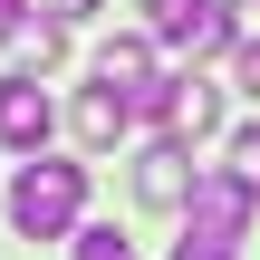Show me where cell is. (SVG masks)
<instances>
[{
  "instance_id": "cell-13",
  "label": "cell",
  "mask_w": 260,
  "mask_h": 260,
  "mask_svg": "<svg viewBox=\"0 0 260 260\" xmlns=\"http://www.w3.org/2000/svg\"><path fill=\"white\" fill-rule=\"evenodd\" d=\"M48 10H58V19H87V10H96V0H48Z\"/></svg>"
},
{
  "instance_id": "cell-2",
  "label": "cell",
  "mask_w": 260,
  "mask_h": 260,
  "mask_svg": "<svg viewBox=\"0 0 260 260\" xmlns=\"http://www.w3.org/2000/svg\"><path fill=\"white\" fill-rule=\"evenodd\" d=\"M135 116H154L164 135H212L222 125V87H203V77H145Z\"/></svg>"
},
{
  "instance_id": "cell-11",
  "label": "cell",
  "mask_w": 260,
  "mask_h": 260,
  "mask_svg": "<svg viewBox=\"0 0 260 260\" xmlns=\"http://www.w3.org/2000/svg\"><path fill=\"white\" fill-rule=\"evenodd\" d=\"M241 251V241H222V232H193V222H183V241H174V260H232Z\"/></svg>"
},
{
  "instance_id": "cell-6",
  "label": "cell",
  "mask_w": 260,
  "mask_h": 260,
  "mask_svg": "<svg viewBox=\"0 0 260 260\" xmlns=\"http://www.w3.org/2000/svg\"><path fill=\"white\" fill-rule=\"evenodd\" d=\"M125 125H135V96H125L116 77H96V87L77 96V135H87V145H116Z\"/></svg>"
},
{
  "instance_id": "cell-5",
  "label": "cell",
  "mask_w": 260,
  "mask_h": 260,
  "mask_svg": "<svg viewBox=\"0 0 260 260\" xmlns=\"http://www.w3.org/2000/svg\"><path fill=\"white\" fill-rule=\"evenodd\" d=\"M193 183H203V174L183 164V135H164V145H145V154H135V193H145V203L183 212V203H193Z\"/></svg>"
},
{
  "instance_id": "cell-1",
  "label": "cell",
  "mask_w": 260,
  "mask_h": 260,
  "mask_svg": "<svg viewBox=\"0 0 260 260\" xmlns=\"http://www.w3.org/2000/svg\"><path fill=\"white\" fill-rule=\"evenodd\" d=\"M77 212H87V164L29 154L19 183H10V222H19L29 241H58V232H77Z\"/></svg>"
},
{
  "instance_id": "cell-10",
  "label": "cell",
  "mask_w": 260,
  "mask_h": 260,
  "mask_svg": "<svg viewBox=\"0 0 260 260\" xmlns=\"http://www.w3.org/2000/svg\"><path fill=\"white\" fill-rule=\"evenodd\" d=\"M68 241H77V260H135V251H125V232H106V222H77Z\"/></svg>"
},
{
  "instance_id": "cell-14",
  "label": "cell",
  "mask_w": 260,
  "mask_h": 260,
  "mask_svg": "<svg viewBox=\"0 0 260 260\" xmlns=\"http://www.w3.org/2000/svg\"><path fill=\"white\" fill-rule=\"evenodd\" d=\"M10 19H19V0H0V29H10Z\"/></svg>"
},
{
  "instance_id": "cell-7",
  "label": "cell",
  "mask_w": 260,
  "mask_h": 260,
  "mask_svg": "<svg viewBox=\"0 0 260 260\" xmlns=\"http://www.w3.org/2000/svg\"><path fill=\"white\" fill-rule=\"evenodd\" d=\"M154 48H164V39H154V29H145V39H106V48H96V77H116V87H125V96H135V87H145V77H154Z\"/></svg>"
},
{
  "instance_id": "cell-4",
  "label": "cell",
  "mask_w": 260,
  "mask_h": 260,
  "mask_svg": "<svg viewBox=\"0 0 260 260\" xmlns=\"http://www.w3.org/2000/svg\"><path fill=\"white\" fill-rule=\"evenodd\" d=\"M48 125H58V106H48L39 68L0 77V145H10V154H39V145H48Z\"/></svg>"
},
{
  "instance_id": "cell-3",
  "label": "cell",
  "mask_w": 260,
  "mask_h": 260,
  "mask_svg": "<svg viewBox=\"0 0 260 260\" xmlns=\"http://www.w3.org/2000/svg\"><path fill=\"white\" fill-rule=\"evenodd\" d=\"M145 29H154L164 48H183V58H212V48H232V39H241L222 0H145Z\"/></svg>"
},
{
  "instance_id": "cell-9",
  "label": "cell",
  "mask_w": 260,
  "mask_h": 260,
  "mask_svg": "<svg viewBox=\"0 0 260 260\" xmlns=\"http://www.w3.org/2000/svg\"><path fill=\"white\" fill-rule=\"evenodd\" d=\"M222 174H232L241 193H260V125H241V135L222 145Z\"/></svg>"
},
{
  "instance_id": "cell-8",
  "label": "cell",
  "mask_w": 260,
  "mask_h": 260,
  "mask_svg": "<svg viewBox=\"0 0 260 260\" xmlns=\"http://www.w3.org/2000/svg\"><path fill=\"white\" fill-rule=\"evenodd\" d=\"M0 39L19 48V68H58V58H68V19H10Z\"/></svg>"
},
{
  "instance_id": "cell-12",
  "label": "cell",
  "mask_w": 260,
  "mask_h": 260,
  "mask_svg": "<svg viewBox=\"0 0 260 260\" xmlns=\"http://www.w3.org/2000/svg\"><path fill=\"white\" fill-rule=\"evenodd\" d=\"M241 96H260V29L241 39Z\"/></svg>"
}]
</instances>
